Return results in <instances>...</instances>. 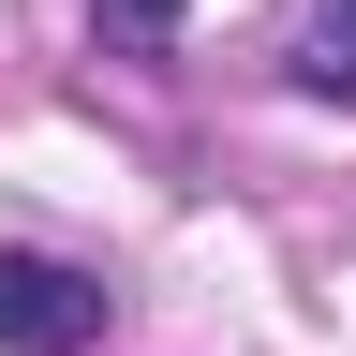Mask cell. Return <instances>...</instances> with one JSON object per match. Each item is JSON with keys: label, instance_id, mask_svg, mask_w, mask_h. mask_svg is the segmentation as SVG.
Instances as JSON below:
<instances>
[{"label": "cell", "instance_id": "1", "mask_svg": "<svg viewBox=\"0 0 356 356\" xmlns=\"http://www.w3.org/2000/svg\"><path fill=\"white\" fill-rule=\"evenodd\" d=\"M0 341L15 356H74V341H104V282L60 252H0Z\"/></svg>", "mask_w": 356, "mask_h": 356}, {"label": "cell", "instance_id": "2", "mask_svg": "<svg viewBox=\"0 0 356 356\" xmlns=\"http://www.w3.org/2000/svg\"><path fill=\"white\" fill-rule=\"evenodd\" d=\"M297 74L327 89V104H356V0H312V30H297Z\"/></svg>", "mask_w": 356, "mask_h": 356}, {"label": "cell", "instance_id": "3", "mask_svg": "<svg viewBox=\"0 0 356 356\" xmlns=\"http://www.w3.org/2000/svg\"><path fill=\"white\" fill-rule=\"evenodd\" d=\"M104 60H178V0H89Z\"/></svg>", "mask_w": 356, "mask_h": 356}]
</instances>
